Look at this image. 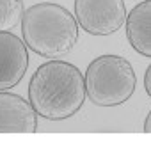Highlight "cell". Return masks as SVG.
<instances>
[{"instance_id": "1", "label": "cell", "mask_w": 151, "mask_h": 158, "mask_svg": "<svg viewBox=\"0 0 151 158\" xmlns=\"http://www.w3.org/2000/svg\"><path fill=\"white\" fill-rule=\"evenodd\" d=\"M80 69L66 60H50L36 69L29 82V101L44 119L62 121L78 112L86 101Z\"/></svg>"}, {"instance_id": "2", "label": "cell", "mask_w": 151, "mask_h": 158, "mask_svg": "<svg viewBox=\"0 0 151 158\" xmlns=\"http://www.w3.org/2000/svg\"><path fill=\"white\" fill-rule=\"evenodd\" d=\"M22 34L27 48L55 59L71 50L78 39L77 18L53 2H39L23 11Z\"/></svg>"}, {"instance_id": "3", "label": "cell", "mask_w": 151, "mask_h": 158, "mask_svg": "<svg viewBox=\"0 0 151 158\" xmlns=\"http://www.w3.org/2000/svg\"><path fill=\"white\" fill-rule=\"evenodd\" d=\"M87 98L98 107L123 105L135 91L137 77L128 60L121 55H100L87 66L84 75Z\"/></svg>"}, {"instance_id": "4", "label": "cell", "mask_w": 151, "mask_h": 158, "mask_svg": "<svg viewBox=\"0 0 151 158\" xmlns=\"http://www.w3.org/2000/svg\"><path fill=\"white\" fill-rule=\"evenodd\" d=\"M75 18L87 34L110 36L126 22L123 0H75Z\"/></svg>"}, {"instance_id": "5", "label": "cell", "mask_w": 151, "mask_h": 158, "mask_svg": "<svg viewBox=\"0 0 151 158\" xmlns=\"http://www.w3.org/2000/svg\"><path fill=\"white\" fill-rule=\"evenodd\" d=\"M29 68L27 44L18 36L0 30V91L16 87Z\"/></svg>"}, {"instance_id": "6", "label": "cell", "mask_w": 151, "mask_h": 158, "mask_svg": "<svg viewBox=\"0 0 151 158\" xmlns=\"http://www.w3.org/2000/svg\"><path fill=\"white\" fill-rule=\"evenodd\" d=\"M37 112L20 94L0 91V133H36Z\"/></svg>"}, {"instance_id": "7", "label": "cell", "mask_w": 151, "mask_h": 158, "mask_svg": "<svg viewBox=\"0 0 151 158\" xmlns=\"http://www.w3.org/2000/svg\"><path fill=\"white\" fill-rule=\"evenodd\" d=\"M126 37L132 48L151 59V0H144L126 16Z\"/></svg>"}, {"instance_id": "8", "label": "cell", "mask_w": 151, "mask_h": 158, "mask_svg": "<svg viewBox=\"0 0 151 158\" xmlns=\"http://www.w3.org/2000/svg\"><path fill=\"white\" fill-rule=\"evenodd\" d=\"M23 11L22 0H0V30L11 32L18 23H22Z\"/></svg>"}, {"instance_id": "9", "label": "cell", "mask_w": 151, "mask_h": 158, "mask_svg": "<svg viewBox=\"0 0 151 158\" xmlns=\"http://www.w3.org/2000/svg\"><path fill=\"white\" fill-rule=\"evenodd\" d=\"M144 89H146V93L149 94L151 98V64L148 66V69L144 73Z\"/></svg>"}, {"instance_id": "10", "label": "cell", "mask_w": 151, "mask_h": 158, "mask_svg": "<svg viewBox=\"0 0 151 158\" xmlns=\"http://www.w3.org/2000/svg\"><path fill=\"white\" fill-rule=\"evenodd\" d=\"M144 133H151V110L148 112V117L144 121Z\"/></svg>"}]
</instances>
